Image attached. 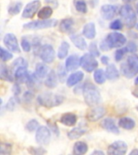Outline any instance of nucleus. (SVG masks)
Segmentation results:
<instances>
[{
	"instance_id": "1",
	"label": "nucleus",
	"mask_w": 138,
	"mask_h": 155,
	"mask_svg": "<svg viewBox=\"0 0 138 155\" xmlns=\"http://www.w3.org/2000/svg\"><path fill=\"white\" fill-rule=\"evenodd\" d=\"M82 94L85 103L90 107L97 106L101 102L100 92L91 82H87L83 84Z\"/></svg>"
},
{
	"instance_id": "2",
	"label": "nucleus",
	"mask_w": 138,
	"mask_h": 155,
	"mask_svg": "<svg viewBox=\"0 0 138 155\" xmlns=\"http://www.w3.org/2000/svg\"><path fill=\"white\" fill-rule=\"evenodd\" d=\"M122 74L127 78H132L138 74V55L133 54L127 58V61L120 65Z\"/></svg>"
},
{
	"instance_id": "3",
	"label": "nucleus",
	"mask_w": 138,
	"mask_h": 155,
	"mask_svg": "<svg viewBox=\"0 0 138 155\" xmlns=\"http://www.w3.org/2000/svg\"><path fill=\"white\" fill-rule=\"evenodd\" d=\"M64 100V97L60 94H54L51 92L42 93L37 97V102L40 105L45 107H54L60 105Z\"/></svg>"
},
{
	"instance_id": "4",
	"label": "nucleus",
	"mask_w": 138,
	"mask_h": 155,
	"mask_svg": "<svg viewBox=\"0 0 138 155\" xmlns=\"http://www.w3.org/2000/svg\"><path fill=\"white\" fill-rule=\"evenodd\" d=\"M119 14L123 20V23L128 28H132L136 26V14L133 7L129 4H125L121 7Z\"/></svg>"
},
{
	"instance_id": "5",
	"label": "nucleus",
	"mask_w": 138,
	"mask_h": 155,
	"mask_svg": "<svg viewBox=\"0 0 138 155\" xmlns=\"http://www.w3.org/2000/svg\"><path fill=\"white\" fill-rule=\"evenodd\" d=\"M58 24L56 19H41L36 21H31L24 24V28L27 30H40V29H45L57 26Z\"/></svg>"
},
{
	"instance_id": "6",
	"label": "nucleus",
	"mask_w": 138,
	"mask_h": 155,
	"mask_svg": "<svg viewBox=\"0 0 138 155\" xmlns=\"http://www.w3.org/2000/svg\"><path fill=\"white\" fill-rule=\"evenodd\" d=\"M105 41H106L109 48L111 49V48H121L127 42V38L124 35L120 32L114 31V32L109 33L107 36Z\"/></svg>"
},
{
	"instance_id": "7",
	"label": "nucleus",
	"mask_w": 138,
	"mask_h": 155,
	"mask_svg": "<svg viewBox=\"0 0 138 155\" xmlns=\"http://www.w3.org/2000/svg\"><path fill=\"white\" fill-rule=\"evenodd\" d=\"M80 65L85 71L90 73L96 70L99 64L95 57L91 53H85L80 59Z\"/></svg>"
},
{
	"instance_id": "8",
	"label": "nucleus",
	"mask_w": 138,
	"mask_h": 155,
	"mask_svg": "<svg viewBox=\"0 0 138 155\" xmlns=\"http://www.w3.org/2000/svg\"><path fill=\"white\" fill-rule=\"evenodd\" d=\"M51 133L46 126H40L36 133V140L39 145H47L50 142Z\"/></svg>"
},
{
	"instance_id": "9",
	"label": "nucleus",
	"mask_w": 138,
	"mask_h": 155,
	"mask_svg": "<svg viewBox=\"0 0 138 155\" xmlns=\"http://www.w3.org/2000/svg\"><path fill=\"white\" fill-rule=\"evenodd\" d=\"M106 109L104 107L94 106L91 107V108L88 110L86 117L90 122H96L102 119L106 115Z\"/></svg>"
},
{
	"instance_id": "10",
	"label": "nucleus",
	"mask_w": 138,
	"mask_h": 155,
	"mask_svg": "<svg viewBox=\"0 0 138 155\" xmlns=\"http://www.w3.org/2000/svg\"><path fill=\"white\" fill-rule=\"evenodd\" d=\"M128 150V145L123 140H116L109 145L107 148V154L123 155Z\"/></svg>"
},
{
	"instance_id": "11",
	"label": "nucleus",
	"mask_w": 138,
	"mask_h": 155,
	"mask_svg": "<svg viewBox=\"0 0 138 155\" xmlns=\"http://www.w3.org/2000/svg\"><path fill=\"white\" fill-rule=\"evenodd\" d=\"M39 54L41 60L45 63H52L55 59V51L50 45L42 46Z\"/></svg>"
},
{
	"instance_id": "12",
	"label": "nucleus",
	"mask_w": 138,
	"mask_h": 155,
	"mask_svg": "<svg viewBox=\"0 0 138 155\" xmlns=\"http://www.w3.org/2000/svg\"><path fill=\"white\" fill-rule=\"evenodd\" d=\"M40 7H41V2L39 0H34L28 2L26 5V7H24L22 13V17L25 19H31L37 12Z\"/></svg>"
},
{
	"instance_id": "13",
	"label": "nucleus",
	"mask_w": 138,
	"mask_h": 155,
	"mask_svg": "<svg viewBox=\"0 0 138 155\" xmlns=\"http://www.w3.org/2000/svg\"><path fill=\"white\" fill-rule=\"evenodd\" d=\"M3 43L8 49L14 53H19L20 48H19L18 40L16 36L13 33H7L3 37Z\"/></svg>"
},
{
	"instance_id": "14",
	"label": "nucleus",
	"mask_w": 138,
	"mask_h": 155,
	"mask_svg": "<svg viewBox=\"0 0 138 155\" xmlns=\"http://www.w3.org/2000/svg\"><path fill=\"white\" fill-rule=\"evenodd\" d=\"M118 11V8L115 5L105 4L103 5L100 8V14L102 18H104L106 20H111L115 17L116 12Z\"/></svg>"
},
{
	"instance_id": "15",
	"label": "nucleus",
	"mask_w": 138,
	"mask_h": 155,
	"mask_svg": "<svg viewBox=\"0 0 138 155\" xmlns=\"http://www.w3.org/2000/svg\"><path fill=\"white\" fill-rule=\"evenodd\" d=\"M80 59L81 58H79V57L76 54H73L68 57L65 63V69L67 70V71H74L77 70L79 67V65H81Z\"/></svg>"
},
{
	"instance_id": "16",
	"label": "nucleus",
	"mask_w": 138,
	"mask_h": 155,
	"mask_svg": "<svg viewBox=\"0 0 138 155\" xmlns=\"http://www.w3.org/2000/svg\"><path fill=\"white\" fill-rule=\"evenodd\" d=\"M100 126L102 128L105 129L109 133H114V134H119L120 133V129L116 126V122L113 119L111 118H105L100 124Z\"/></svg>"
},
{
	"instance_id": "17",
	"label": "nucleus",
	"mask_w": 138,
	"mask_h": 155,
	"mask_svg": "<svg viewBox=\"0 0 138 155\" xmlns=\"http://www.w3.org/2000/svg\"><path fill=\"white\" fill-rule=\"evenodd\" d=\"M29 76V74L28 72V69L26 66L18 68L14 72V78L16 82L18 83H24L27 82V79Z\"/></svg>"
},
{
	"instance_id": "18",
	"label": "nucleus",
	"mask_w": 138,
	"mask_h": 155,
	"mask_svg": "<svg viewBox=\"0 0 138 155\" xmlns=\"http://www.w3.org/2000/svg\"><path fill=\"white\" fill-rule=\"evenodd\" d=\"M77 116L74 113L71 112H67V113L63 114L62 116H61L60 122L62 124L68 127H72L74 126L77 123Z\"/></svg>"
},
{
	"instance_id": "19",
	"label": "nucleus",
	"mask_w": 138,
	"mask_h": 155,
	"mask_svg": "<svg viewBox=\"0 0 138 155\" xmlns=\"http://www.w3.org/2000/svg\"><path fill=\"white\" fill-rule=\"evenodd\" d=\"M83 77H84V74L82 71H79V70L71 74L67 78V80H66L67 87H71L77 85V83H79L83 79Z\"/></svg>"
},
{
	"instance_id": "20",
	"label": "nucleus",
	"mask_w": 138,
	"mask_h": 155,
	"mask_svg": "<svg viewBox=\"0 0 138 155\" xmlns=\"http://www.w3.org/2000/svg\"><path fill=\"white\" fill-rule=\"evenodd\" d=\"M82 35L87 39L92 40L96 36V28H95V24L94 23H88L85 24L83 28H82Z\"/></svg>"
},
{
	"instance_id": "21",
	"label": "nucleus",
	"mask_w": 138,
	"mask_h": 155,
	"mask_svg": "<svg viewBox=\"0 0 138 155\" xmlns=\"http://www.w3.org/2000/svg\"><path fill=\"white\" fill-rule=\"evenodd\" d=\"M70 40L72 43L80 50H85L87 48V44L85 39L78 34H73L70 36Z\"/></svg>"
},
{
	"instance_id": "22",
	"label": "nucleus",
	"mask_w": 138,
	"mask_h": 155,
	"mask_svg": "<svg viewBox=\"0 0 138 155\" xmlns=\"http://www.w3.org/2000/svg\"><path fill=\"white\" fill-rule=\"evenodd\" d=\"M58 75L56 74L55 71L53 70H51L46 76L44 85L49 89H53L58 86Z\"/></svg>"
},
{
	"instance_id": "23",
	"label": "nucleus",
	"mask_w": 138,
	"mask_h": 155,
	"mask_svg": "<svg viewBox=\"0 0 138 155\" xmlns=\"http://www.w3.org/2000/svg\"><path fill=\"white\" fill-rule=\"evenodd\" d=\"M105 73H106L107 78L110 81H114L120 78V72L114 64H108L106 68Z\"/></svg>"
},
{
	"instance_id": "24",
	"label": "nucleus",
	"mask_w": 138,
	"mask_h": 155,
	"mask_svg": "<svg viewBox=\"0 0 138 155\" xmlns=\"http://www.w3.org/2000/svg\"><path fill=\"white\" fill-rule=\"evenodd\" d=\"M119 126L126 130H132L135 128L136 122L133 119L130 117H122L119 120Z\"/></svg>"
},
{
	"instance_id": "25",
	"label": "nucleus",
	"mask_w": 138,
	"mask_h": 155,
	"mask_svg": "<svg viewBox=\"0 0 138 155\" xmlns=\"http://www.w3.org/2000/svg\"><path fill=\"white\" fill-rule=\"evenodd\" d=\"M48 74V67L47 65H45V62H40L36 64V70H35V74L39 78H45Z\"/></svg>"
},
{
	"instance_id": "26",
	"label": "nucleus",
	"mask_w": 138,
	"mask_h": 155,
	"mask_svg": "<svg viewBox=\"0 0 138 155\" xmlns=\"http://www.w3.org/2000/svg\"><path fill=\"white\" fill-rule=\"evenodd\" d=\"M87 129L84 127H77V128H73L68 133V138L70 140H76L77 138L81 137L83 134L87 133Z\"/></svg>"
},
{
	"instance_id": "27",
	"label": "nucleus",
	"mask_w": 138,
	"mask_h": 155,
	"mask_svg": "<svg viewBox=\"0 0 138 155\" xmlns=\"http://www.w3.org/2000/svg\"><path fill=\"white\" fill-rule=\"evenodd\" d=\"M88 150V145L84 141H77L74 145L73 153L75 155L84 154Z\"/></svg>"
},
{
	"instance_id": "28",
	"label": "nucleus",
	"mask_w": 138,
	"mask_h": 155,
	"mask_svg": "<svg viewBox=\"0 0 138 155\" xmlns=\"http://www.w3.org/2000/svg\"><path fill=\"white\" fill-rule=\"evenodd\" d=\"M74 19L72 18H66L63 19L59 24V30L62 33H66L70 31L72 26L74 25Z\"/></svg>"
},
{
	"instance_id": "29",
	"label": "nucleus",
	"mask_w": 138,
	"mask_h": 155,
	"mask_svg": "<svg viewBox=\"0 0 138 155\" xmlns=\"http://www.w3.org/2000/svg\"><path fill=\"white\" fill-rule=\"evenodd\" d=\"M53 9L49 6L42 7L37 13V16L40 19H48L53 15Z\"/></svg>"
},
{
	"instance_id": "30",
	"label": "nucleus",
	"mask_w": 138,
	"mask_h": 155,
	"mask_svg": "<svg viewBox=\"0 0 138 155\" xmlns=\"http://www.w3.org/2000/svg\"><path fill=\"white\" fill-rule=\"evenodd\" d=\"M69 49H70V45L66 41H62L60 47L58 48V57L59 59L62 60L65 58H66V56L68 55L69 53Z\"/></svg>"
},
{
	"instance_id": "31",
	"label": "nucleus",
	"mask_w": 138,
	"mask_h": 155,
	"mask_svg": "<svg viewBox=\"0 0 138 155\" xmlns=\"http://www.w3.org/2000/svg\"><path fill=\"white\" fill-rule=\"evenodd\" d=\"M107 79L106 73L102 69H96L94 72V80L97 84H104Z\"/></svg>"
},
{
	"instance_id": "32",
	"label": "nucleus",
	"mask_w": 138,
	"mask_h": 155,
	"mask_svg": "<svg viewBox=\"0 0 138 155\" xmlns=\"http://www.w3.org/2000/svg\"><path fill=\"white\" fill-rule=\"evenodd\" d=\"M0 78L4 81H7V82H12V77L11 74H10L8 68L5 64L2 63L1 64V67H0Z\"/></svg>"
},
{
	"instance_id": "33",
	"label": "nucleus",
	"mask_w": 138,
	"mask_h": 155,
	"mask_svg": "<svg viewBox=\"0 0 138 155\" xmlns=\"http://www.w3.org/2000/svg\"><path fill=\"white\" fill-rule=\"evenodd\" d=\"M23 66H26V67H28V62L26 61V60H24L23 58H16L12 64V73L14 74L15 71L18 68L23 67Z\"/></svg>"
},
{
	"instance_id": "34",
	"label": "nucleus",
	"mask_w": 138,
	"mask_h": 155,
	"mask_svg": "<svg viewBox=\"0 0 138 155\" xmlns=\"http://www.w3.org/2000/svg\"><path fill=\"white\" fill-rule=\"evenodd\" d=\"M23 7L21 2H15L13 4H12L8 8V13L11 15H16L20 12Z\"/></svg>"
},
{
	"instance_id": "35",
	"label": "nucleus",
	"mask_w": 138,
	"mask_h": 155,
	"mask_svg": "<svg viewBox=\"0 0 138 155\" xmlns=\"http://www.w3.org/2000/svg\"><path fill=\"white\" fill-rule=\"evenodd\" d=\"M74 7L76 11L80 13L86 14L87 12V5L85 0H75Z\"/></svg>"
},
{
	"instance_id": "36",
	"label": "nucleus",
	"mask_w": 138,
	"mask_h": 155,
	"mask_svg": "<svg viewBox=\"0 0 138 155\" xmlns=\"http://www.w3.org/2000/svg\"><path fill=\"white\" fill-rule=\"evenodd\" d=\"M19 103V99L18 98L17 95H15L14 97H12L11 99L8 100L7 104H6V109L7 111H14L15 107L16 106V104Z\"/></svg>"
},
{
	"instance_id": "37",
	"label": "nucleus",
	"mask_w": 138,
	"mask_h": 155,
	"mask_svg": "<svg viewBox=\"0 0 138 155\" xmlns=\"http://www.w3.org/2000/svg\"><path fill=\"white\" fill-rule=\"evenodd\" d=\"M38 128H39L38 121L36 120H35V119L30 120L27 123L26 126H25L26 130L30 132V133H32V132H34V131H36Z\"/></svg>"
},
{
	"instance_id": "38",
	"label": "nucleus",
	"mask_w": 138,
	"mask_h": 155,
	"mask_svg": "<svg viewBox=\"0 0 138 155\" xmlns=\"http://www.w3.org/2000/svg\"><path fill=\"white\" fill-rule=\"evenodd\" d=\"M127 53H128L127 47L119 48L115 53V60H116V61H120Z\"/></svg>"
},
{
	"instance_id": "39",
	"label": "nucleus",
	"mask_w": 138,
	"mask_h": 155,
	"mask_svg": "<svg viewBox=\"0 0 138 155\" xmlns=\"http://www.w3.org/2000/svg\"><path fill=\"white\" fill-rule=\"evenodd\" d=\"M12 145L8 143H1L0 146V154H10L12 153Z\"/></svg>"
},
{
	"instance_id": "40",
	"label": "nucleus",
	"mask_w": 138,
	"mask_h": 155,
	"mask_svg": "<svg viewBox=\"0 0 138 155\" xmlns=\"http://www.w3.org/2000/svg\"><path fill=\"white\" fill-rule=\"evenodd\" d=\"M1 60L2 61H10L13 58V54L11 53L10 52L5 49L3 47H1Z\"/></svg>"
},
{
	"instance_id": "41",
	"label": "nucleus",
	"mask_w": 138,
	"mask_h": 155,
	"mask_svg": "<svg viewBox=\"0 0 138 155\" xmlns=\"http://www.w3.org/2000/svg\"><path fill=\"white\" fill-rule=\"evenodd\" d=\"M109 28L112 30H120V29L123 28V23L120 19H116L110 24Z\"/></svg>"
},
{
	"instance_id": "42",
	"label": "nucleus",
	"mask_w": 138,
	"mask_h": 155,
	"mask_svg": "<svg viewBox=\"0 0 138 155\" xmlns=\"http://www.w3.org/2000/svg\"><path fill=\"white\" fill-rule=\"evenodd\" d=\"M65 66L64 67L61 64L59 65V67H58V79L60 80L61 82H64V80H65V77H66V71L67 70L65 69Z\"/></svg>"
},
{
	"instance_id": "43",
	"label": "nucleus",
	"mask_w": 138,
	"mask_h": 155,
	"mask_svg": "<svg viewBox=\"0 0 138 155\" xmlns=\"http://www.w3.org/2000/svg\"><path fill=\"white\" fill-rule=\"evenodd\" d=\"M21 47L23 48V50L26 53L30 52L31 49V43L29 42V41L25 37H22L21 39Z\"/></svg>"
},
{
	"instance_id": "44",
	"label": "nucleus",
	"mask_w": 138,
	"mask_h": 155,
	"mask_svg": "<svg viewBox=\"0 0 138 155\" xmlns=\"http://www.w3.org/2000/svg\"><path fill=\"white\" fill-rule=\"evenodd\" d=\"M28 151L31 154H44V153H46V150H44L43 148L41 147H28Z\"/></svg>"
},
{
	"instance_id": "45",
	"label": "nucleus",
	"mask_w": 138,
	"mask_h": 155,
	"mask_svg": "<svg viewBox=\"0 0 138 155\" xmlns=\"http://www.w3.org/2000/svg\"><path fill=\"white\" fill-rule=\"evenodd\" d=\"M89 51L90 53H91L92 55L94 56V57H99L100 56V52L98 49V47H97V44L95 42H92L90 43L89 46Z\"/></svg>"
},
{
	"instance_id": "46",
	"label": "nucleus",
	"mask_w": 138,
	"mask_h": 155,
	"mask_svg": "<svg viewBox=\"0 0 138 155\" xmlns=\"http://www.w3.org/2000/svg\"><path fill=\"white\" fill-rule=\"evenodd\" d=\"M126 47L128 48V53H135L137 50V46L133 41H129L128 43V45Z\"/></svg>"
},
{
	"instance_id": "47",
	"label": "nucleus",
	"mask_w": 138,
	"mask_h": 155,
	"mask_svg": "<svg viewBox=\"0 0 138 155\" xmlns=\"http://www.w3.org/2000/svg\"><path fill=\"white\" fill-rule=\"evenodd\" d=\"M23 98H24V100L26 102V103H30V102L31 101L32 98H33V93L31 91H26L24 93Z\"/></svg>"
},
{
	"instance_id": "48",
	"label": "nucleus",
	"mask_w": 138,
	"mask_h": 155,
	"mask_svg": "<svg viewBox=\"0 0 138 155\" xmlns=\"http://www.w3.org/2000/svg\"><path fill=\"white\" fill-rule=\"evenodd\" d=\"M44 2L48 4L51 5L53 8H57L58 7V0H44Z\"/></svg>"
},
{
	"instance_id": "49",
	"label": "nucleus",
	"mask_w": 138,
	"mask_h": 155,
	"mask_svg": "<svg viewBox=\"0 0 138 155\" xmlns=\"http://www.w3.org/2000/svg\"><path fill=\"white\" fill-rule=\"evenodd\" d=\"M19 83H18V82H16L15 84L14 85V87H13V88H12V90H13V92H14L15 95H17L18 96V94L20 93V87H19Z\"/></svg>"
},
{
	"instance_id": "50",
	"label": "nucleus",
	"mask_w": 138,
	"mask_h": 155,
	"mask_svg": "<svg viewBox=\"0 0 138 155\" xmlns=\"http://www.w3.org/2000/svg\"><path fill=\"white\" fill-rule=\"evenodd\" d=\"M100 49H101V50H104V51H107L110 49L105 40L101 41V43H100Z\"/></svg>"
},
{
	"instance_id": "51",
	"label": "nucleus",
	"mask_w": 138,
	"mask_h": 155,
	"mask_svg": "<svg viewBox=\"0 0 138 155\" xmlns=\"http://www.w3.org/2000/svg\"><path fill=\"white\" fill-rule=\"evenodd\" d=\"M101 62L104 65H108L109 62V58L107 56H103L101 58Z\"/></svg>"
},
{
	"instance_id": "52",
	"label": "nucleus",
	"mask_w": 138,
	"mask_h": 155,
	"mask_svg": "<svg viewBox=\"0 0 138 155\" xmlns=\"http://www.w3.org/2000/svg\"><path fill=\"white\" fill-rule=\"evenodd\" d=\"M92 155H104V152L102 150H94L92 152Z\"/></svg>"
},
{
	"instance_id": "53",
	"label": "nucleus",
	"mask_w": 138,
	"mask_h": 155,
	"mask_svg": "<svg viewBox=\"0 0 138 155\" xmlns=\"http://www.w3.org/2000/svg\"><path fill=\"white\" fill-rule=\"evenodd\" d=\"M131 155H138V150L137 149H134L130 152Z\"/></svg>"
},
{
	"instance_id": "54",
	"label": "nucleus",
	"mask_w": 138,
	"mask_h": 155,
	"mask_svg": "<svg viewBox=\"0 0 138 155\" xmlns=\"http://www.w3.org/2000/svg\"><path fill=\"white\" fill-rule=\"evenodd\" d=\"M133 94L136 97V98H138V88H136V89L133 91Z\"/></svg>"
},
{
	"instance_id": "55",
	"label": "nucleus",
	"mask_w": 138,
	"mask_h": 155,
	"mask_svg": "<svg viewBox=\"0 0 138 155\" xmlns=\"http://www.w3.org/2000/svg\"><path fill=\"white\" fill-rule=\"evenodd\" d=\"M135 84L136 85H138V76L136 78V79H135Z\"/></svg>"
},
{
	"instance_id": "56",
	"label": "nucleus",
	"mask_w": 138,
	"mask_h": 155,
	"mask_svg": "<svg viewBox=\"0 0 138 155\" xmlns=\"http://www.w3.org/2000/svg\"><path fill=\"white\" fill-rule=\"evenodd\" d=\"M123 1L125 2H131V1H133V0H123Z\"/></svg>"
},
{
	"instance_id": "57",
	"label": "nucleus",
	"mask_w": 138,
	"mask_h": 155,
	"mask_svg": "<svg viewBox=\"0 0 138 155\" xmlns=\"http://www.w3.org/2000/svg\"><path fill=\"white\" fill-rule=\"evenodd\" d=\"M136 13L138 14V3L136 4Z\"/></svg>"
},
{
	"instance_id": "58",
	"label": "nucleus",
	"mask_w": 138,
	"mask_h": 155,
	"mask_svg": "<svg viewBox=\"0 0 138 155\" xmlns=\"http://www.w3.org/2000/svg\"><path fill=\"white\" fill-rule=\"evenodd\" d=\"M136 29H137V30H138V24H136Z\"/></svg>"
},
{
	"instance_id": "59",
	"label": "nucleus",
	"mask_w": 138,
	"mask_h": 155,
	"mask_svg": "<svg viewBox=\"0 0 138 155\" xmlns=\"http://www.w3.org/2000/svg\"><path fill=\"white\" fill-rule=\"evenodd\" d=\"M109 1H111V2H114V1H117V0H109Z\"/></svg>"
}]
</instances>
